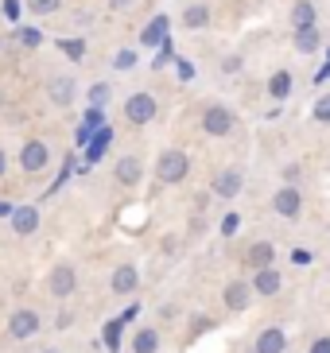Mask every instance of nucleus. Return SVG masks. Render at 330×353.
I'll use <instances>...</instances> for the list:
<instances>
[{"mask_svg":"<svg viewBox=\"0 0 330 353\" xmlns=\"http://www.w3.org/2000/svg\"><path fill=\"white\" fill-rule=\"evenodd\" d=\"M4 16L8 20H20V0H4Z\"/></svg>","mask_w":330,"mask_h":353,"instance_id":"34","label":"nucleus"},{"mask_svg":"<svg viewBox=\"0 0 330 353\" xmlns=\"http://www.w3.org/2000/svg\"><path fill=\"white\" fill-rule=\"evenodd\" d=\"M47 159H51V148L43 144V140H28V144L20 148V167L23 171H43V167H47Z\"/></svg>","mask_w":330,"mask_h":353,"instance_id":"4","label":"nucleus"},{"mask_svg":"<svg viewBox=\"0 0 330 353\" xmlns=\"http://www.w3.org/2000/svg\"><path fill=\"white\" fill-rule=\"evenodd\" d=\"M327 78H330V59H327V66L319 70V78H315V82H327Z\"/></svg>","mask_w":330,"mask_h":353,"instance_id":"40","label":"nucleus"},{"mask_svg":"<svg viewBox=\"0 0 330 353\" xmlns=\"http://www.w3.org/2000/svg\"><path fill=\"white\" fill-rule=\"evenodd\" d=\"M105 101H109V82H97L90 90V105H105Z\"/></svg>","mask_w":330,"mask_h":353,"instance_id":"30","label":"nucleus"},{"mask_svg":"<svg viewBox=\"0 0 330 353\" xmlns=\"http://www.w3.org/2000/svg\"><path fill=\"white\" fill-rule=\"evenodd\" d=\"M136 283H140V272L133 268V264H121V268L113 272V280H109V288H113V295H133Z\"/></svg>","mask_w":330,"mask_h":353,"instance_id":"13","label":"nucleus"},{"mask_svg":"<svg viewBox=\"0 0 330 353\" xmlns=\"http://www.w3.org/2000/svg\"><path fill=\"white\" fill-rule=\"evenodd\" d=\"M175 66H179V78H183V82H191V78H195V66H191V63H183V59H175Z\"/></svg>","mask_w":330,"mask_h":353,"instance_id":"33","label":"nucleus"},{"mask_svg":"<svg viewBox=\"0 0 330 353\" xmlns=\"http://www.w3.org/2000/svg\"><path fill=\"white\" fill-rule=\"evenodd\" d=\"M272 210H276L280 218H300V214H303V194L288 183L284 190H276V198H272Z\"/></svg>","mask_w":330,"mask_h":353,"instance_id":"5","label":"nucleus"},{"mask_svg":"<svg viewBox=\"0 0 330 353\" xmlns=\"http://www.w3.org/2000/svg\"><path fill=\"white\" fill-rule=\"evenodd\" d=\"M113 136H117V132H113L109 125H101V128H97V132L90 136V144H86V163H97V159L105 156V148L113 144Z\"/></svg>","mask_w":330,"mask_h":353,"instance_id":"14","label":"nucleus"},{"mask_svg":"<svg viewBox=\"0 0 330 353\" xmlns=\"http://www.w3.org/2000/svg\"><path fill=\"white\" fill-rule=\"evenodd\" d=\"M55 47H59L70 63H82L86 59V39H55Z\"/></svg>","mask_w":330,"mask_h":353,"instance_id":"25","label":"nucleus"},{"mask_svg":"<svg viewBox=\"0 0 330 353\" xmlns=\"http://www.w3.org/2000/svg\"><path fill=\"white\" fill-rule=\"evenodd\" d=\"M210 326H214V319H195V326H191V330L202 334V330H210Z\"/></svg>","mask_w":330,"mask_h":353,"instance_id":"37","label":"nucleus"},{"mask_svg":"<svg viewBox=\"0 0 330 353\" xmlns=\"http://www.w3.org/2000/svg\"><path fill=\"white\" fill-rule=\"evenodd\" d=\"M74 94H78V82L66 78V74H55L51 82H47V97H51V105H59V109H66V105L74 101Z\"/></svg>","mask_w":330,"mask_h":353,"instance_id":"7","label":"nucleus"},{"mask_svg":"<svg viewBox=\"0 0 330 353\" xmlns=\"http://www.w3.org/2000/svg\"><path fill=\"white\" fill-rule=\"evenodd\" d=\"M253 291H257V295H276V291H280V272L272 268V264L257 268V272H253Z\"/></svg>","mask_w":330,"mask_h":353,"instance_id":"15","label":"nucleus"},{"mask_svg":"<svg viewBox=\"0 0 330 353\" xmlns=\"http://www.w3.org/2000/svg\"><path fill=\"white\" fill-rule=\"evenodd\" d=\"M4 167H8V159H4V148H0V179H4Z\"/></svg>","mask_w":330,"mask_h":353,"instance_id":"42","label":"nucleus"},{"mask_svg":"<svg viewBox=\"0 0 330 353\" xmlns=\"http://www.w3.org/2000/svg\"><path fill=\"white\" fill-rule=\"evenodd\" d=\"M307 353H330V338H315Z\"/></svg>","mask_w":330,"mask_h":353,"instance_id":"35","label":"nucleus"},{"mask_svg":"<svg viewBox=\"0 0 330 353\" xmlns=\"http://www.w3.org/2000/svg\"><path fill=\"white\" fill-rule=\"evenodd\" d=\"M186 171H191V159L179 148H167L164 156H159V163H155V179L159 183H183Z\"/></svg>","mask_w":330,"mask_h":353,"instance_id":"1","label":"nucleus"},{"mask_svg":"<svg viewBox=\"0 0 330 353\" xmlns=\"http://www.w3.org/2000/svg\"><path fill=\"white\" fill-rule=\"evenodd\" d=\"M291 23H295V32L315 28V4H311V0H295V8H291Z\"/></svg>","mask_w":330,"mask_h":353,"instance_id":"21","label":"nucleus"},{"mask_svg":"<svg viewBox=\"0 0 330 353\" xmlns=\"http://www.w3.org/2000/svg\"><path fill=\"white\" fill-rule=\"evenodd\" d=\"M171 59H179V54H175V43H171V35H167V39L159 43V54H155V66L171 63Z\"/></svg>","mask_w":330,"mask_h":353,"instance_id":"29","label":"nucleus"},{"mask_svg":"<svg viewBox=\"0 0 330 353\" xmlns=\"http://www.w3.org/2000/svg\"><path fill=\"white\" fill-rule=\"evenodd\" d=\"M241 187H245L241 171H222V175L214 179V194H217V198H237Z\"/></svg>","mask_w":330,"mask_h":353,"instance_id":"16","label":"nucleus"},{"mask_svg":"<svg viewBox=\"0 0 330 353\" xmlns=\"http://www.w3.org/2000/svg\"><path fill=\"white\" fill-rule=\"evenodd\" d=\"M121 330H124L121 319H113V322H105V326H101V342H105V350H109V353H121Z\"/></svg>","mask_w":330,"mask_h":353,"instance_id":"22","label":"nucleus"},{"mask_svg":"<svg viewBox=\"0 0 330 353\" xmlns=\"http://www.w3.org/2000/svg\"><path fill=\"white\" fill-rule=\"evenodd\" d=\"M295 51L300 54L319 51V28H303V32H295Z\"/></svg>","mask_w":330,"mask_h":353,"instance_id":"24","label":"nucleus"},{"mask_svg":"<svg viewBox=\"0 0 330 353\" xmlns=\"http://www.w3.org/2000/svg\"><path fill=\"white\" fill-rule=\"evenodd\" d=\"M269 94L276 97V101H284V97L291 94V74H288V70H276V74L269 78Z\"/></svg>","mask_w":330,"mask_h":353,"instance_id":"23","label":"nucleus"},{"mask_svg":"<svg viewBox=\"0 0 330 353\" xmlns=\"http://www.w3.org/2000/svg\"><path fill=\"white\" fill-rule=\"evenodd\" d=\"M133 66H136V51H128V47H124V51L113 54V70H133Z\"/></svg>","mask_w":330,"mask_h":353,"instance_id":"28","label":"nucleus"},{"mask_svg":"<svg viewBox=\"0 0 330 353\" xmlns=\"http://www.w3.org/2000/svg\"><path fill=\"white\" fill-rule=\"evenodd\" d=\"M284 350H288V334L280 330V326L260 330L257 342H253V353H284Z\"/></svg>","mask_w":330,"mask_h":353,"instance_id":"9","label":"nucleus"},{"mask_svg":"<svg viewBox=\"0 0 330 353\" xmlns=\"http://www.w3.org/2000/svg\"><path fill=\"white\" fill-rule=\"evenodd\" d=\"M113 179L121 183V187H136L140 179H144V163L136 156H124V159H117V167H113Z\"/></svg>","mask_w":330,"mask_h":353,"instance_id":"10","label":"nucleus"},{"mask_svg":"<svg viewBox=\"0 0 330 353\" xmlns=\"http://www.w3.org/2000/svg\"><path fill=\"white\" fill-rule=\"evenodd\" d=\"M253 295H257V291H253V283H245V280L226 283V307H229V311H245Z\"/></svg>","mask_w":330,"mask_h":353,"instance_id":"12","label":"nucleus"},{"mask_svg":"<svg viewBox=\"0 0 330 353\" xmlns=\"http://www.w3.org/2000/svg\"><path fill=\"white\" fill-rule=\"evenodd\" d=\"M8 221H12V229H16L20 237H28V233L39 229V210H35V206H16Z\"/></svg>","mask_w":330,"mask_h":353,"instance_id":"11","label":"nucleus"},{"mask_svg":"<svg viewBox=\"0 0 330 353\" xmlns=\"http://www.w3.org/2000/svg\"><path fill=\"white\" fill-rule=\"evenodd\" d=\"M167 32H171V20H167V16H155L144 32H140V43H144V47H159V43L167 39Z\"/></svg>","mask_w":330,"mask_h":353,"instance_id":"18","label":"nucleus"},{"mask_svg":"<svg viewBox=\"0 0 330 353\" xmlns=\"http://www.w3.org/2000/svg\"><path fill=\"white\" fill-rule=\"evenodd\" d=\"M291 260H295V264H311V252H303V249H295V252H291Z\"/></svg>","mask_w":330,"mask_h":353,"instance_id":"38","label":"nucleus"},{"mask_svg":"<svg viewBox=\"0 0 330 353\" xmlns=\"http://www.w3.org/2000/svg\"><path fill=\"white\" fill-rule=\"evenodd\" d=\"M300 179V163H288L284 167V183H295Z\"/></svg>","mask_w":330,"mask_h":353,"instance_id":"36","label":"nucleus"},{"mask_svg":"<svg viewBox=\"0 0 330 353\" xmlns=\"http://www.w3.org/2000/svg\"><path fill=\"white\" fill-rule=\"evenodd\" d=\"M315 121H322V125H330V94L315 101Z\"/></svg>","mask_w":330,"mask_h":353,"instance_id":"31","label":"nucleus"},{"mask_svg":"<svg viewBox=\"0 0 330 353\" xmlns=\"http://www.w3.org/2000/svg\"><path fill=\"white\" fill-rule=\"evenodd\" d=\"M12 210H16V206H8V202H0V218H12Z\"/></svg>","mask_w":330,"mask_h":353,"instance_id":"41","label":"nucleus"},{"mask_svg":"<svg viewBox=\"0 0 330 353\" xmlns=\"http://www.w3.org/2000/svg\"><path fill=\"white\" fill-rule=\"evenodd\" d=\"M237 225H241L237 214H226V218H222V237H233V233H237Z\"/></svg>","mask_w":330,"mask_h":353,"instance_id":"32","label":"nucleus"},{"mask_svg":"<svg viewBox=\"0 0 330 353\" xmlns=\"http://www.w3.org/2000/svg\"><path fill=\"white\" fill-rule=\"evenodd\" d=\"M8 334L16 338V342H28V338H35L39 334V314L35 311H16L8 319Z\"/></svg>","mask_w":330,"mask_h":353,"instance_id":"6","label":"nucleus"},{"mask_svg":"<svg viewBox=\"0 0 330 353\" xmlns=\"http://www.w3.org/2000/svg\"><path fill=\"white\" fill-rule=\"evenodd\" d=\"M133 353H159V334L152 326H140L133 334Z\"/></svg>","mask_w":330,"mask_h":353,"instance_id":"20","label":"nucleus"},{"mask_svg":"<svg viewBox=\"0 0 330 353\" xmlns=\"http://www.w3.org/2000/svg\"><path fill=\"white\" fill-rule=\"evenodd\" d=\"M43 353H55V350H43Z\"/></svg>","mask_w":330,"mask_h":353,"instance_id":"44","label":"nucleus"},{"mask_svg":"<svg viewBox=\"0 0 330 353\" xmlns=\"http://www.w3.org/2000/svg\"><path fill=\"white\" fill-rule=\"evenodd\" d=\"M128 4H133V0H109V8H113V12H121V8H128Z\"/></svg>","mask_w":330,"mask_h":353,"instance_id":"39","label":"nucleus"},{"mask_svg":"<svg viewBox=\"0 0 330 353\" xmlns=\"http://www.w3.org/2000/svg\"><path fill=\"white\" fill-rule=\"evenodd\" d=\"M62 0H28V8L35 12V16H51V12H59Z\"/></svg>","mask_w":330,"mask_h":353,"instance_id":"27","label":"nucleus"},{"mask_svg":"<svg viewBox=\"0 0 330 353\" xmlns=\"http://www.w3.org/2000/svg\"><path fill=\"white\" fill-rule=\"evenodd\" d=\"M272 256H276V249H272V241H257V245H249L245 252V268H264V264H272Z\"/></svg>","mask_w":330,"mask_h":353,"instance_id":"17","label":"nucleus"},{"mask_svg":"<svg viewBox=\"0 0 330 353\" xmlns=\"http://www.w3.org/2000/svg\"><path fill=\"white\" fill-rule=\"evenodd\" d=\"M0 109H4V97H0Z\"/></svg>","mask_w":330,"mask_h":353,"instance_id":"43","label":"nucleus"},{"mask_svg":"<svg viewBox=\"0 0 330 353\" xmlns=\"http://www.w3.org/2000/svg\"><path fill=\"white\" fill-rule=\"evenodd\" d=\"M74 283H78V276H74L70 264H59V268L47 276V291H51L55 299H66V295L74 291Z\"/></svg>","mask_w":330,"mask_h":353,"instance_id":"8","label":"nucleus"},{"mask_svg":"<svg viewBox=\"0 0 330 353\" xmlns=\"http://www.w3.org/2000/svg\"><path fill=\"white\" fill-rule=\"evenodd\" d=\"M16 39H20V47H28V51L43 47V32H35V28H16Z\"/></svg>","mask_w":330,"mask_h":353,"instance_id":"26","label":"nucleus"},{"mask_svg":"<svg viewBox=\"0 0 330 353\" xmlns=\"http://www.w3.org/2000/svg\"><path fill=\"white\" fill-rule=\"evenodd\" d=\"M124 117H128V125H148L155 121V97L152 94H128L124 97Z\"/></svg>","mask_w":330,"mask_h":353,"instance_id":"3","label":"nucleus"},{"mask_svg":"<svg viewBox=\"0 0 330 353\" xmlns=\"http://www.w3.org/2000/svg\"><path fill=\"white\" fill-rule=\"evenodd\" d=\"M206 23H210V8H206V4H186V8H183V28H186V32H202Z\"/></svg>","mask_w":330,"mask_h":353,"instance_id":"19","label":"nucleus"},{"mask_svg":"<svg viewBox=\"0 0 330 353\" xmlns=\"http://www.w3.org/2000/svg\"><path fill=\"white\" fill-rule=\"evenodd\" d=\"M237 128V117L229 113L226 105H206V113H202V132L206 136H229Z\"/></svg>","mask_w":330,"mask_h":353,"instance_id":"2","label":"nucleus"}]
</instances>
